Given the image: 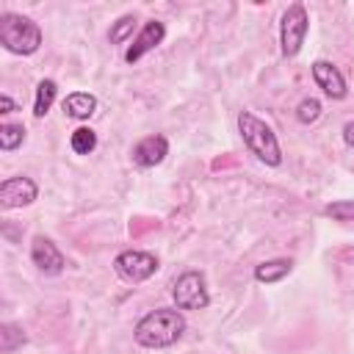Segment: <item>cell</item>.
<instances>
[{
    "label": "cell",
    "instance_id": "obj_6",
    "mask_svg": "<svg viewBox=\"0 0 354 354\" xmlns=\"http://www.w3.org/2000/svg\"><path fill=\"white\" fill-rule=\"evenodd\" d=\"M113 268L122 279L127 282H144L149 279L155 271H158V257L144 252V249H127V252H119L116 260H113Z\"/></svg>",
    "mask_w": 354,
    "mask_h": 354
},
{
    "label": "cell",
    "instance_id": "obj_18",
    "mask_svg": "<svg viewBox=\"0 0 354 354\" xmlns=\"http://www.w3.org/2000/svg\"><path fill=\"white\" fill-rule=\"evenodd\" d=\"M136 14H124V17H119L113 25H111V30H108V41L111 44H122L127 36H133V30H136Z\"/></svg>",
    "mask_w": 354,
    "mask_h": 354
},
{
    "label": "cell",
    "instance_id": "obj_13",
    "mask_svg": "<svg viewBox=\"0 0 354 354\" xmlns=\"http://www.w3.org/2000/svg\"><path fill=\"white\" fill-rule=\"evenodd\" d=\"M293 271V260L288 257H274V260H266L254 268V279L263 282V285H274L279 279H285L288 274Z\"/></svg>",
    "mask_w": 354,
    "mask_h": 354
},
{
    "label": "cell",
    "instance_id": "obj_10",
    "mask_svg": "<svg viewBox=\"0 0 354 354\" xmlns=\"http://www.w3.org/2000/svg\"><path fill=\"white\" fill-rule=\"evenodd\" d=\"M313 80L329 100H343L346 97V77L332 61H315L313 64Z\"/></svg>",
    "mask_w": 354,
    "mask_h": 354
},
{
    "label": "cell",
    "instance_id": "obj_12",
    "mask_svg": "<svg viewBox=\"0 0 354 354\" xmlns=\"http://www.w3.org/2000/svg\"><path fill=\"white\" fill-rule=\"evenodd\" d=\"M61 105H64V113L66 116H72V119H88L97 111V97L88 94V91H72V94H66V100Z\"/></svg>",
    "mask_w": 354,
    "mask_h": 354
},
{
    "label": "cell",
    "instance_id": "obj_15",
    "mask_svg": "<svg viewBox=\"0 0 354 354\" xmlns=\"http://www.w3.org/2000/svg\"><path fill=\"white\" fill-rule=\"evenodd\" d=\"M25 340H28V335H25V329H22L19 324L6 321V324L0 326V351H3V354H11V351L19 348Z\"/></svg>",
    "mask_w": 354,
    "mask_h": 354
},
{
    "label": "cell",
    "instance_id": "obj_9",
    "mask_svg": "<svg viewBox=\"0 0 354 354\" xmlns=\"http://www.w3.org/2000/svg\"><path fill=\"white\" fill-rule=\"evenodd\" d=\"M166 39V25L160 22V19H149L141 30H138V36L133 39V44L127 47V53H124V61L127 64H136V61H141L147 53H152L160 41Z\"/></svg>",
    "mask_w": 354,
    "mask_h": 354
},
{
    "label": "cell",
    "instance_id": "obj_5",
    "mask_svg": "<svg viewBox=\"0 0 354 354\" xmlns=\"http://www.w3.org/2000/svg\"><path fill=\"white\" fill-rule=\"evenodd\" d=\"M171 299L177 310H205L210 304V293H207V282L202 271H185L177 277L174 288H171Z\"/></svg>",
    "mask_w": 354,
    "mask_h": 354
},
{
    "label": "cell",
    "instance_id": "obj_20",
    "mask_svg": "<svg viewBox=\"0 0 354 354\" xmlns=\"http://www.w3.org/2000/svg\"><path fill=\"white\" fill-rule=\"evenodd\" d=\"M326 216H332L335 221H354V199H340L324 207Z\"/></svg>",
    "mask_w": 354,
    "mask_h": 354
},
{
    "label": "cell",
    "instance_id": "obj_14",
    "mask_svg": "<svg viewBox=\"0 0 354 354\" xmlns=\"http://www.w3.org/2000/svg\"><path fill=\"white\" fill-rule=\"evenodd\" d=\"M55 97H58V83H55V80H50V77H44V80H41V83L36 86V102H33V116H36V119L47 116V111L53 108Z\"/></svg>",
    "mask_w": 354,
    "mask_h": 354
},
{
    "label": "cell",
    "instance_id": "obj_17",
    "mask_svg": "<svg viewBox=\"0 0 354 354\" xmlns=\"http://www.w3.org/2000/svg\"><path fill=\"white\" fill-rule=\"evenodd\" d=\"M69 147H72L75 155H91L94 147H97V133L91 127H77L69 136Z\"/></svg>",
    "mask_w": 354,
    "mask_h": 354
},
{
    "label": "cell",
    "instance_id": "obj_1",
    "mask_svg": "<svg viewBox=\"0 0 354 354\" xmlns=\"http://www.w3.org/2000/svg\"><path fill=\"white\" fill-rule=\"evenodd\" d=\"M183 332H185L183 313L177 307H158L136 324L133 337L144 348H166V346H174L183 337Z\"/></svg>",
    "mask_w": 354,
    "mask_h": 354
},
{
    "label": "cell",
    "instance_id": "obj_16",
    "mask_svg": "<svg viewBox=\"0 0 354 354\" xmlns=\"http://www.w3.org/2000/svg\"><path fill=\"white\" fill-rule=\"evenodd\" d=\"M25 141V124H17V122H3L0 124V149L3 152H11L17 147H22Z\"/></svg>",
    "mask_w": 354,
    "mask_h": 354
},
{
    "label": "cell",
    "instance_id": "obj_19",
    "mask_svg": "<svg viewBox=\"0 0 354 354\" xmlns=\"http://www.w3.org/2000/svg\"><path fill=\"white\" fill-rule=\"evenodd\" d=\"M318 116H321V102H318L315 97H307V100L299 102V108H296V119H299L301 124H313Z\"/></svg>",
    "mask_w": 354,
    "mask_h": 354
},
{
    "label": "cell",
    "instance_id": "obj_8",
    "mask_svg": "<svg viewBox=\"0 0 354 354\" xmlns=\"http://www.w3.org/2000/svg\"><path fill=\"white\" fill-rule=\"evenodd\" d=\"M30 260H33V266H36L41 274H47V277L61 274L64 266H66L61 249H58L50 238H44V235H36V238H33V243H30Z\"/></svg>",
    "mask_w": 354,
    "mask_h": 354
},
{
    "label": "cell",
    "instance_id": "obj_3",
    "mask_svg": "<svg viewBox=\"0 0 354 354\" xmlns=\"http://www.w3.org/2000/svg\"><path fill=\"white\" fill-rule=\"evenodd\" d=\"M0 44L14 55H33L41 47V28L22 14L0 17Z\"/></svg>",
    "mask_w": 354,
    "mask_h": 354
},
{
    "label": "cell",
    "instance_id": "obj_21",
    "mask_svg": "<svg viewBox=\"0 0 354 354\" xmlns=\"http://www.w3.org/2000/svg\"><path fill=\"white\" fill-rule=\"evenodd\" d=\"M14 111H17V102L8 94H0V113H14Z\"/></svg>",
    "mask_w": 354,
    "mask_h": 354
},
{
    "label": "cell",
    "instance_id": "obj_2",
    "mask_svg": "<svg viewBox=\"0 0 354 354\" xmlns=\"http://www.w3.org/2000/svg\"><path fill=\"white\" fill-rule=\"evenodd\" d=\"M238 133H241L243 144L249 147V152L260 163H266V166H279L282 163V149H279L277 133L263 119H257L252 111L238 113Z\"/></svg>",
    "mask_w": 354,
    "mask_h": 354
},
{
    "label": "cell",
    "instance_id": "obj_22",
    "mask_svg": "<svg viewBox=\"0 0 354 354\" xmlns=\"http://www.w3.org/2000/svg\"><path fill=\"white\" fill-rule=\"evenodd\" d=\"M343 141H346V144L354 149V122H348V124L343 127Z\"/></svg>",
    "mask_w": 354,
    "mask_h": 354
},
{
    "label": "cell",
    "instance_id": "obj_11",
    "mask_svg": "<svg viewBox=\"0 0 354 354\" xmlns=\"http://www.w3.org/2000/svg\"><path fill=\"white\" fill-rule=\"evenodd\" d=\"M166 155H169V141H166V136H147V138H141V141L133 147V152H130L133 163L141 166V169L158 166Z\"/></svg>",
    "mask_w": 354,
    "mask_h": 354
},
{
    "label": "cell",
    "instance_id": "obj_4",
    "mask_svg": "<svg viewBox=\"0 0 354 354\" xmlns=\"http://www.w3.org/2000/svg\"><path fill=\"white\" fill-rule=\"evenodd\" d=\"M307 28H310V19H307V11L301 3H290L279 19V44H282V55L285 58H293L304 39H307Z\"/></svg>",
    "mask_w": 354,
    "mask_h": 354
},
{
    "label": "cell",
    "instance_id": "obj_7",
    "mask_svg": "<svg viewBox=\"0 0 354 354\" xmlns=\"http://www.w3.org/2000/svg\"><path fill=\"white\" fill-rule=\"evenodd\" d=\"M39 196V185L30 177H8L0 183V207L3 210H14V207H25Z\"/></svg>",
    "mask_w": 354,
    "mask_h": 354
}]
</instances>
